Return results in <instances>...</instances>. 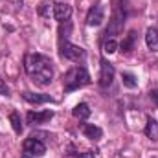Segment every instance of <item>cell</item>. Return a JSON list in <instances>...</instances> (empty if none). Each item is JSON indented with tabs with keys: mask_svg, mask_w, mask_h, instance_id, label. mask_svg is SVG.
<instances>
[{
	"mask_svg": "<svg viewBox=\"0 0 158 158\" xmlns=\"http://www.w3.org/2000/svg\"><path fill=\"white\" fill-rule=\"evenodd\" d=\"M22 149H24V153L28 155V156H44V153H46V145L40 142L39 138H35V136H30V138H26L24 140V143H22Z\"/></svg>",
	"mask_w": 158,
	"mask_h": 158,
	"instance_id": "cell-4",
	"label": "cell"
},
{
	"mask_svg": "<svg viewBox=\"0 0 158 158\" xmlns=\"http://www.w3.org/2000/svg\"><path fill=\"white\" fill-rule=\"evenodd\" d=\"M59 48H61L59 50L61 55L64 59H68V61H74V63H85L86 61V50L77 46V44H72L68 40H61V46Z\"/></svg>",
	"mask_w": 158,
	"mask_h": 158,
	"instance_id": "cell-3",
	"label": "cell"
},
{
	"mask_svg": "<svg viewBox=\"0 0 158 158\" xmlns=\"http://www.w3.org/2000/svg\"><path fill=\"white\" fill-rule=\"evenodd\" d=\"M68 155H70V156H74V158H96L92 151H85V153H79V151H74V147H70V153H68Z\"/></svg>",
	"mask_w": 158,
	"mask_h": 158,
	"instance_id": "cell-20",
	"label": "cell"
},
{
	"mask_svg": "<svg viewBox=\"0 0 158 158\" xmlns=\"http://www.w3.org/2000/svg\"><path fill=\"white\" fill-rule=\"evenodd\" d=\"M28 123L31 125H42V123H48L50 119L53 118V110H37V112H28Z\"/></svg>",
	"mask_w": 158,
	"mask_h": 158,
	"instance_id": "cell-8",
	"label": "cell"
},
{
	"mask_svg": "<svg viewBox=\"0 0 158 158\" xmlns=\"http://www.w3.org/2000/svg\"><path fill=\"white\" fill-rule=\"evenodd\" d=\"M105 20V11H103V6L101 4H96L90 7L88 15H86V26L94 28V26H99L101 22Z\"/></svg>",
	"mask_w": 158,
	"mask_h": 158,
	"instance_id": "cell-6",
	"label": "cell"
},
{
	"mask_svg": "<svg viewBox=\"0 0 158 158\" xmlns=\"http://www.w3.org/2000/svg\"><path fill=\"white\" fill-rule=\"evenodd\" d=\"M53 7H55V2L53 0H42L39 4V15L44 17V19L53 17Z\"/></svg>",
	"mask_w": 158,
	"mask_h": 158,
	"instance_id": "cell-14",
	"label": "cell"
},
{
	"mask_svg": "<svg viewBox=\"0 0 158 158\" xmlns=\"http://www.w3.org/2000/svg\"><path fill=\"white\" fill-rule=\"evenodd\" d=\"M7 2H11V6H15L17 9H19V7H22V0H7Z\"/></svg>",
	"mask_w": 158,
	"mask_h": 158,
	"instance_id": "cell-23",
	"label": "cell"
},
{
	"mask_svg": "<svg viewBox=\"0 0 158 158\" xmlns=\"http://www.w3.org/2000/svg\"><path fill=\"white\" fill-rule=\"evenodd\" d=\"M22 98H24L28 103H35V105H40V103H52V101H53V98L48 96V94H37V92H30V90L22 92Z\"/></svg>",
	"mask_w": 158,
	"mask_h": 158,
	"instance_id": "cell-10",
	"label": "cell"
},
{
	"mask_svg": "<svg viewBox=\"0 0 158 158\" xmlns=\"http://www.w3.org/2000/svg\"><path fill=\"white\" fill-rule=\"evenodd\" d=\"M0 96H9V86L6 85V81L0 77Z\"/></svg>",
	"mask_w": 158,
	"mask_h": 158,
	"instance_id": "cell-21",
	"label": "cell"
},
{
	"mask_svg": "<svg viewBox=\"0 0 158 158\" xmlns=\"http://www.w3.org/2000/svg\"><path fill=\"white\" fill-rule=\"evenodd\" d=\"M136 39H138V33H136V31H129V33L125 35V39L121 40V44H119V52H121V53H131V52L134 50Z\"/></svg>",
	"mask_w": 158,
	"mask_h": 158,
	"instance_id": "cell-12",
	"label": "cell"
},
{
	"mask_svg": "<svg viewBox=\"0 0 158 158\" xmlns=\"http://www.w3.org/2000/svg\"><path fill=\"white\" fill-rule=\"evenodd\" d=\"M149 96H151V99L155 101V105L158 107V90H151V92H149Z\"/></svg>",
	"mask_w": 158,
	"mask_h": 158,
	"instance_id": "cell-22",
	"label": "cell"
},
{
	"mask_svg": "<svg viewBox=\"0 0 158 158\" xmlns=\"http://www.w3.org/2000/svg\"><path fill=\"white\" fill-rule=\"evenodd\" d=\"M81 132L88 140H99L103 136V129L98 127V125H94V123H83L81 125Z\"/></svg>",
	"mask_w": 158,
	"mask_h": 158,
	"instance_id": "cell-9",
	"label": "cell"
},
{
	"mask_svg": "<svg viewBox=\"0 0 158 158\" xmlns=\"http://www.w3.org/2000/svg\"><path fill=\"white\" fill-rule=\"evenodd\" d=\"M24 70L31 77V81L40 86L50 85L53 79V63L48 55H42V53H26Z\"/></svg>",
	"mask_w": 158,
	"mask_h": 158,
	"instance_id": "cell-1",
	"label": "cell"
},
{
	"mask_svg": "<svg viewBox=\"0 0 158 158\" xmlns=\"http://www.w3.org/2000/svg\"><path fill=\"white\" fill-rule=\"evenodd\" d=\"M118 40L116 39H105L103 40V52H105V53H109V55H110V53H114V52H118Z\"/></svg>",
	"mask_w": 158,
	"mask_h": 158,
	"instance_id": "cell-18",
	"label": "cell"
},
{
	"mask_svg": "<svg viewBox=\"0 0 158 158\" xmlns=\"http://www.w3.org/2000/svg\"><path fill=\"white\" fill-rule=\"evenodd\" d=\"M145 44L151 52H158V26H151L145 31Z\"/></svg>",
	"mask_w": 158,
	"mask_h": 158,
	"instance_id": "cell-11",
	"label": "cell"
},
{
	"mask_svg": "<svg viewBox=\"0 0 158 158\" xmlns=\"http://www.w3.org/2000/svg\"><path fill=\"white\" fill-rule=\"evenodd\" d=\"M145 136L149 138V140H153V142H156L158 140V121L155 118H151V116H147V125H145Z\"/></svg>",
	"mask_w": 158,
	"mask_h": 158,
	"instance_id": "cell-13",
	"label": "cell"
},
{
	"mask_svg": "<svg viewBox=\"0 0 158 158\" xmlns=\"http://www.w3.org/2000/svg\"><path fill=\"white\" fill-rule=\"evenodd\" d=\"M121 81H123V85L127 88H136L138 86V79H136L134 74H131V72H123L121 74Z\"/></svg>",
	"mask_w": 158,
	"mask_h": 158,
	"instance_id": "cell-17",
	"label": "cell"
},
{
	"mask_svg": "<svg viewBox=\"0 0 158 158\" xmlns=\"http://www.w3.org/2000/svg\"><path fill=\"white\" fill-rule=\"evenodd\" d=\"M90 107L86 105V103H77L76 107H74V110H72V114L76 116L77 119H86L88 116H90Z\"/></svg>",
	"mask_w": 158,
	"mask_h": 158,
	"instance_id": "cell-15",
	"label": "cell"
},
{
	"mask_svg": "<svg viewBox=\"0 0 158 158\" xmlns=\"http://www.w3.org/2000/svg\"><path fill=\"white\" fill-rule=\"evenodd\" d=\"M70 17H72V6L66 2H57L53 7V19L61 24V22L70 20Z\"/></svg>",
	"mask_w": 158,
	"mask_h": 158,
	"instance_id": "cell-7",
	"label": "cell"
},
{
	"mask_svg": "<svg viewBox=\"0 0 158 158\" xmlns=\"http://www.w3.org/2000/svg\"><path fill=\"white\" fill-rule=\"evenodd\" d=\"M101 72H99V86L101 88H109L110 85H112V81H114V74H116V70H114V66L107 61V59H101Z\"/></svg>",
	"mask_w": 158,
	"mask_h": 158,
	"instance_id": "cell-5",
	"label": "cell"
},
{
	"mask_svg": "<svg viewBox=\"0 0 158 158\" xmlns=\"http://www.w3.org/2000/svg\"><path fill=\"white\" fill-rule=\"evenodd\" d=\"M70 31H72V24H70V20L61 22V26H59V42H61V40H66V37H68Z\"/></svg>",
	"mask_w": 158,
	"mask_h": 158,
	"instance_id": "cell-19",
	"label": "cell"
},
{
	"mask_svg": "<svg viewBox=\"0 0 158 158\" xmlns=\"http://www.w3.org/2000/svg\"><path fill=\"white\" fill-rule=\"evenodd\" d=\"M90 83V74L86 72L85 66H74L70 68L64 77H63V85H64V92H74L77 88H83Z\"/></svg>",
	"mask_w": 158,
	"mask_h": 158,
	"instance_id": "cell-2",
	"label": "cell"
},
{
	"mask_svg": "<svg viewBox=\"0 0 158 158\" xmlns=\"http://www.w3.org/2000/svg\"><path fill=\"white\" fill-rule=\"evenodd\" d=\"M9 121H11V127H13V131L17 132V134H20L22 132V119H20V114L17 112V110H13L11 114H9Z\"/></svg>",
	"mask_w": 158,
	"mask_h": 158,
	"instance_id": "cell-16",
	"label": "cell"
}]
</instances>
